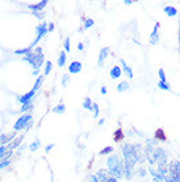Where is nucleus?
<instances>
[{"instance_id": "obj_11", "label": "nucleus", "mask_w": 180, "mask_h": 182, "mask_svg": "<svg viewBox=\"0 0 180 182\" xmlns=\"http://www.w3.org/2000/svg\"><path fill=\"white\" fill-rule=\"evenodd\" d=\"M17 132H14V131H12L11 133H2L0 135V145H7V144H9L11 141H13L14 139H16V135Z\"/></svg>"}, {"instance_id": "obj_3", "label": "nucleus", "mask_w": 180, "mask_h": 182, "mask_svg": "<svg viewBox=\"0 0 180 182\" xmlns=\"http://www.w3.org/2000/svg\"><path fill=\"white\" fill-rule=\"evenodd\" d=\"M47 33H49L47 32V23L46 21H42L41 24H38V25L36 27V37H34V40L32 41L30 45H29V48L34 49L36 46H38V42H40Z\"/></svg>"}, {"instance_id": "obj_46", "label": "nucleus", "mask_w": 180, "mask_h": 182, "mask_svg": "<svg viewBox=\"0 0 180 182\" xmlns=\"http://www.w3.org/2000/svg\"><path fill=\"white\" fill-rule=\"evenodd\" d=\"M76 48H78V50H79V52H82V50H83V49H84V45H83V44H82V42H79V44H78V45H76Z\"/></svg>"}, {"instance_id": "obj_21", "label": "nucleus", "mask_w": 180, "mask_h": 182, "mask_svg": "<svg viewBox=\"0 0 180 182\" xmlns=\"http://www.w3.org/2000/svg\"><path fill=\"white\" fill-rule=\"evenodd\" d=\"M66 61H67V53L65 50H62L59 53V56H58V61H57V65L59 67H63L66 65Z\"/></svg>"}, {"instance_id": "obj_48", "label": "nucleus", "mask_w": 180, "mask_h": 182, "mask_svg": "<svg viewBox=\"0 0 180 182\" xmlns=\"http://www.w3.org/2000/svg\"><path fill=\"white\" fill-rule=\"evenodd\" d=\"M32 75H34V77L41 75V74H40V70H33V71H32Z\"/></svg>"}, {"instance_id": "obj_41", "label": "nucleus", "mask_w": 180, "mask_h": 182, "mask_svg": "<svg viewBox=\"0 0 180 182\" xmlns=\"http://www.w3.org/2000/svg\"><path fill=\"white\" fill-rule=\"evenodd\" d=\"M32 15L37 19H40V20H43V12H32Z\"/></svg>"}, {"instance_id": "obj_42", "label": "nucleus", "mask_w": 180, "mask_h": 182, "mask_svg": "<svg viewBox=\"0 0 180 182\" xmlns=\"http://www.w3.org/2000/svg\"><path fill=\"white\" fill-rule=\"evenodd\" d=\"M8 149H7V145H0V159L4 156V153H6Z\"/></svg>"}, {"instance_id": "obj_26", "label": "nucleus", "mask_w": 180, "mask_h": 182, "mask_svg": "<svg viewBox=\"0 0 180 182\" xmlns=\"http://www.w3.org/2000/svg\"><path fill=\"white\" fill-rule=\"evenodd\" d=\"M30 52H33V49H30V48H22V49H16V50L13 52V54L14 56H21V57H24V56H26V54H29Z\"/></svg>"}, {"instance_id": "obj_44", "label": "nucleus", "mask_w": 180, "mask_h": 182, "mask_svg": "<svg viewBox=\"0 0 180 182\" xmlns=\"http://www.w3.org/2000/svg\"><path fill=\"white\" fill-rule=\"evenodd\" d=\"M54 146H55L54 144H47V145L45 146V153H49V152H50L53 148H54Z\"/></svg>"}, {"instance_id": "obj_10", "label": "nucleus", "mask_w": 180, "mask_h": 182, "mask_svg": "<svg viewBox=\"0 0 180 182\" xmlns=\"http://www.w3.org/2000/svg\"><path fill=\"white\" fill-rule=\"evenodd\" d=\"M109 56V48H101L100 52H99V58H97V66L99 67H103L104 63L106 61V58Z\"/></svg>"}, {"instance_id": "obj_1", "label": "nucleus", "mask_w": 180, "mask_h": 182, "mask_svg": "<svg viewBox=\"0 0 180 182\" xmlns=\"http://www.w3.org/2000/svg\"><path fill=\"white\" fill-rule=\"evenodd\" d=\"M121 153H122V161H124V177L126 180H132L137 174L135 165L143 164L146 161L143 146L141 144H129V142H126V144L121 146Z\"/></svg>"}, {"instance_id": "obj_43", "label": "nucleus", "mask_w": 180, "mask_h": 182, "mask_svg": "<svg viewBox=\"0 0 180 182\" xmlns=\"http://www.w3.org/2000/svg\"><path fill=\"white\" fill-rule=\"evenodd\" d=\"M33 53L34 54H42V46H36L33 49Z\"/></svg>"}, {"instance_id": "obj_40", "label": "nucleus", "mask_w": 180, "mask_h": 182, "mask_svg": "<svg viewBox=\"0 0 180 182\" xmlns=\"http://www.w3.org/2000/svg\"><path fill=\"white\" fill-rule=\"evenodd\" d=\"M54 29H55L54 23H47V32H49V33L54 32Z\"/></svg>"}, {"instance_id": "obj_38", "label": "nucleus", "mask_w": 180, "mask_h": 182, "mask_svg": "<svg viewBox=\"0 0 180 182\" xmlns=\"http://www.w3.org/2000/svg\"><path fill=\"white\" fill-rule=\"evenodd\" d=\"M137 174L141 177V178H145L146 174H147V170H146L145 168H139V169L137 170Z\"/></svg>"}, {"instance_id": "obj_2", "label": "nucleus", "mask_w": 180, "mask_h": 182, "mask_svg": "<svg viewBox=\"0 0 180 182\" xmlns=\"http://www.w3.org/2000/svg\"><path fill=\"white\" fill-rule=\"evenodd\" d=\"M106 170L114 177L116 180H121L124 177V161L122 157L117 153H112L106 159Z\"/></svg>"}, {"instance_id": "obj_9", "label": "nucleus", "mask_w": 180, "mask_h": 182, "mask_svg": "<svg viewBox=\"0 0 180 182\" xmlns=\"http://www.w3.org/2000/svg\"><path fill=\"white\" fill-rule=\"evenodd\" d=\"M167 176H180V161L179 160H174L168 164Z\"/></svg>"}, {"instance_id": "obj_14", "label": "nucleus", "mask_w": 180, "mask_h": 182, "mask_svg": "<svg viewBox=\"0 0 180 182\" xmlns=\"http://www.w3.org/2000/svg\"><path fill=\"white\" fill-rule=\"evenodd\" d=\"M120 63H121V69H122V74H125L128 79H133V77H134L133 69L130 67L124 60H120Z\"/></svg>"}, {"instance_id": "obj_45", "label": "nucleus", "mask_w": 180, "mask_h": 182, "mask_svg": "<svg viewBox=\"0 0 180 182\" xmlns=\"http://www.w3.org/2000/svg\"><path fill=\"white\" fill-rule=\"evenodd\" d=\"M106 92H108L106 87H105V86H101V87H100V94H101V95H105Z\"/></svg>"}, {"instance_id": "obj_50", "label": "nucleus", "mask_w": 180, "mask_h": 182, "mask_svg": "<svg viewBox=\"0 0 180 182\" xmlns=\"http://www.w3.org/2000/svg\"><path fill=\"white\" fill-rule=\"evenodd\" d=\"M178 40H179V50H180V21H179V32H178Z\"/></svg>"}, {"instance_id": "obj_20", "label": "nucleus", "mask_w": 180, "mask_h": 182, "mask_svg": "<svg viewBox=\"0 0 180 182\" xmlns=\"http://www.w3.org/2000/svg\"><path fill=\"white\" fill-rule=\"evenodd\" d=\"M154 139L157 141H166L167 136H166V133H164V131L162 128H158L157 131H155V133H154Z\"/></svg>"}, {"instance_id": "obj_39", "label": "nucleus", "mask_w": 180, "mask_h": 182, "mask_svg": "<svg viewBox=\"0 0 180 182\" xmlns=\"http://www.w3.org/2000/svg\"><path fill=\"white\" fill-rule=\"evenodd\" d=\"M87 181H88V182H100V181H99V178L96 177V174H95V173L90 174V176H88V180H87Z\"/></svg>"}, {"instance_id": "obj_24", "label": "nucleus", "mask_w": 180, "mask_h": 182, "mask_svg": "<svg viewBox=\"0 0 180 182\" xmlns=\"http://www.w3.org/2000/svg\"><path fill=\"white\" fill-rule=\"evenodd\" d=\"M40 148H41V140L40 139H36L34 141L30 142V144L28 145V149L30 152H37Z\"/></svg>"}, {"instance_id": "obj_32", "label": "nucleus", "mask_w": 180, "mask_h": 182, "mask_svg": "<svg viewBox=\"0 0 180 182\" xmlns=\"http://www.w3.org/2000/svg\"><path fill=\"white\" fill-rule=\"evenodd\" d=\"M158 88L162 91H171V86H170V83L167 82H158Z\"/></svg>"}, {"instance_id": "obj_31", "label": "nucleus", "mask_w": 180, "mask_h": 182, "mask_svg": "<svg viewBox=\"0 0 180 182\" xmlns=\"http://www.w3.org/2000/svg\"><path fill=\"white\" fill-rule=\"evenodd\" d=\"M153 182H170L168 181V177L167 176H162V174H158L153 177Z\"/></svg>"}, {"instance_id": "obj_7", "label": "nucleus", "mask_w": 180, "mask_h": 182, "mask_svg": "<svg viewBox=\"0 0 180 182\" xmlns=\"http://www.w3.org/2000/svg\"><path fill=\"white\" fill-rule=\"evenodd\" d=\"M33 63H32V67L33 70H41V67L45 65V54H34L33 53Z\"/></svg>"}, {"instance_id": "obj_17", "label": "nucleus", "mask_w": 180, "mask_h": 182, "mask_svg": "<svg viewBox=\"0 0 180 182\" xmlns=\"http://www.w3.org/2000/svg\"><path fill=\"white\" fill-rule=\"evenodd\" d=\"M33 108H34V102L30 100V102H28V103H25V104L21 106L20 112H22V114H30V112L33 111Z\"/></svg>"}, {"instance_id": "obj_22", "label": "nucleus", "mask_w": 180, "mask_h": 182, "mask_svg": "<svg viewBox=\"0 0 180 182\" xmlns=\"http://www.w3.org/2000/svg\"><path fill=\"white\" fill-rule=\"evenodd\" d=\"M51 112L55 115H63L66 112V106L63 104V103H59V104H57L55 107H53Z\"/></svg>"}, {"instance_id": "obj_28", "label": "nucleus", "mask_w": 180, "mask_h": 182, "mask_svg": "<svg viewBox=\"0 0 180 182\" xmlns=\"http://www.w3.org/2000/svg\"><path fill=\"white\" fill-rule=\"evenodd\" d=\"M114 152V148L113 146H105V148H103L100 152H99V156H109Z\"/></svg>"}, {"instance_id": "obj_16", "label": "nucleus", "mask_w": 180, "mask_h": 182, "mask_svg": "<svg viewBox=\"0 0 180 182\" xmlns=\"http://www.w3.org/2000/svg\"><path fill=\"white\" fill-rule=\"evenodd\" d=\"M122 75V69H121V66L118 65H114L113 67L110 69L109 71V77L112 78V79H118V78Z\"/></svg>"}, {"instance_id": "obj_15", "label": "nucleus", "mask_w": 180, "mask_h": 182, "mask_svg": "<svg viewBox=\"0 0 180 182\" xmlns=\"http://www.w3.org/2000/svg\"><path fill=\"white\" fill-rule=\"evenodd\" d=\"M82 69H83L82 62H79V61H72L70 65H69V73H70V74H78V73L82 71Z\"/></svg>"}, {"instance_id": "obj_30", "label": "nucleus", "mask_w": 180, "mask_h": 182, "mask_svg": "<svg viewBox=\"0 0 180 182\" xmlns=\"http://www.w3.org/2000/svg\"><path fill=\"white\" fill-rule=\"evenodd\" d=\"M91 112H92V115H94V117L96 119V117H99L100 116V108H99V104L97 103H92V108H91Z\"/></svg>"}, {"instance_id": "obj_37", "label": "nucleus", "mask_w": 180, "mask_h": 182, "mask_svg": "<svg viewBox=\"0 0 180 182\" xmlns=\"http://www.w3.org/2000/svg\"><path fill=\"white\" fill-rule=\"evenodd\" d=\"M70 83V74H63L62 77V86L63 87H67Z\"/></svg>"}, {"instance_id": "obj_23", "label": "nucleus", "mask_w": 180, "mask_h": 182, "mask_svg": "<svg viewBox=\"0 0 180 182\" xmlns=\"http://www.w3.org/2000/svg\"><path fill=\"white\" fill-rule=\"evenodd\" d=\"M163 12L166 13L168 17H175L178 15V9L175 7H172V6H167V7L163 8Z\"/></svg>"}, {"instance_id": "obj_19", "label": "nucleus", "mask_w": 180, "mask_h": 182, "mask_svg": "<svg viewBox=\"0 0 180 182\" xmlns=\"http://www.w3.org/2000/svg\"><path fill=\"white\" fill-rule=\"evenodd\" d=\"M125 139V132L122 128H117L114 131V133H113V140L116 142H120V141H122Z\"/></svg>"}, {"instance_id": "obj_8", "label": "nucleus", "mask_w": 180, "mask_h": 182, "mask_svg": "<svg viewBox=\"0 0 180 182\" xmlns=\"http://www.w3.org/2000/svg\"><path fill=\"white\" fill-rule=\"evenodd\" d=\"M34 96H36V92L33 90H30V91H28L26 94H24V95H16V100L22 106V104H25V103L33 100L34 99Z\"/></svg>"}, {"instance_id": "obj_6", "label": "nucleus", "mask_w": 180, "mask_h": 182, "mask_svg": "<svg viewBox=\"0 0 180 182\" xmlns=\"http://www.w3.org/2000/svg\"><path fill=\"white\" fill-rule=\"evenodd\" d=\"M159 28H160V23H155L153 32L150 33V37H149L150 45H158L159 44Z\"/></svg>"}, {"instance_id": "obj_4", "label": "nucleus", "mask_w": 180, "mask_h": 182, "mask_svg": "<svg viewBox=\"0 0 180 182\" xmlns=\"http://www.w3.org/2000/svg\"><path fill=\"white\" fill-rule=\"evenodd\" d=\"M33 121V116L32 114H24L21 115L18 119L14 121L13 124V131L14 132H21V131H25V128L28 127L29 123Z\"/></svg>"}, {"instance_id": "obj_34", "label": "nucleus", "mask_w": 180, "mask_h": 182, "mask_svg": "<svg viewBox=\"0 0 180 182\" xmlns=\"http://www.w3.org/2000/svg\"><path fill=\"white\" fill-rule=\"evenodd\" d=\"M95 25V20L94 19H84V23H83V28L84 29H90Z\"/></svg>"}, {"instance_id": "obj_27", "label": "nucleus", "mask_w": 180, "mask_h": 182, "mask_svg": "<svg viewBox=\"0 0 180 182\" xmlns=\"http://www.w3.org/2000/svg\"><path fill=\"white\" fill-rule=\"evenodd\" d=\"M53 70V62L51 61H46L45 65H43V77L49 75Z\"/></svg>"}, {"instance_id": "obj_29", "label": "nucleus", "mask_w": 180, "mask_h": 182, "mask_svg": "<svg viewBox=\"0 0 180 182\" xmlns=\"http://www.w3.org/2000/svg\"><path fill=\"white\" fill-rule=\"evenodd\" d=\"M92 103H94V102H92L91 98H90V96H86V98H84V100H83V104H82V106H83L84 110L91 111V108H92Z\"/></svg>"}, {"instance_id": "obj_25", "label": "nucleus", "mask_w": 180, "mask_h": 182, "mask_svg": "<svg viewBox=\"0 0 180 182\" xmlns=\"http://www.w3.org/2000/svg\"><path fill=\"white\" fill-rule=\"evenodd\" d=\"M43 79H45V77H43V75H38V77H37V79H36V82H34V86H33V88H32V90L34 91V92H37V91L42 87Z\"/></svg>"}, {"instance_id": "obj_47", "label": "nucleus", "mask_w": 180, "mask_h": 182, "mask_svg": "<svg viewBox=\"0 0 180 182\" xmlns=\"http://www.w3.org/2000/svg\"><path fill=\"white\" fill-rule=\"evenodd\" d=\"M25 148H26V145H25V144H21L20 146H18V149H17V152H18V153H20V152H22V150H24V149H25Z\"/></svg>"}, {"instance_id": "obj_12", "label": "nucleus", "mask_w": 180, "mask_h": 182, "mask_svg": "<svg viewBox=\"0 0 180 182\" xmlns=\"http://www.w3.org/2000/svg\"><path fill=\"white\" fill-rule=\"evenodd\" d=\"M24 139H25V135H20V136H16V139L13 141H11L9 144H7V149L8 150H14V149H18V146L22 144Z\"/></svg>"}, {"instance_id": "obj_51", "label": "nucleus", "mask_w": 180, "mask_h": 182, "mask_svg": "<svg viewBox=\"0 0 180 182\" xmlns=\"http://www.w3.org/2000/svg\"><path fill=\"white\" fill-rule=\"evenodd\" d=\"M104 123H105V119H100V120H99V123H97V124H99V125H103Z\"/></svg>"}, {"instance_id": "obj_33", "label": "nucleus", "mask_w": 180, "mask_h": 182, "mask_svg": "<svg viewBox=\"0 0 180 182\" xmlns=\"http://www.w3.org/2000/svg\"><path fill=\"white\" fill-rule=\"evenodd\" d=\"M63 50H65L66 53L71 50V40H70V37H66L65 41H63Z\"/></svg>"}, {"instance_id": "obj_18", "label": "nucleus", "mask_w": 180, "mask_h": 182, "mask_svg": "<svg viewBox=\"0 0 180 182\" xmlns=\"http://www.w3.org/2000/svg\"><path fill=\"white\" fill-rule=\"evenodd\" d=\"M130 88V83H129V81H122V82H120L118 85H117V87H116V90H117V92H126Z\"/></svg>"}, {"instance_id": "obj_35", "label": "nucleus", "mask_w": 180, "mask_h": 182, "mask_svg": "<svg viewBox=\"0 0 180 182\" xmlns=\"http://www.w3.org/2000/svg\"><path fill=\"white\" fill-rule=\"evenodd\" d=\"M158 77H159V81L160 82H167V77H166V73H164V70L162 67L158 70Z\"/></svg>"}, {"instance_id": "obj_49", "label": "nucleus", "mask_w": 180, "mask_h": 182, "mask_svg": "<svg viewBox=\"0 0 180 182\" xmlns=\"http://www.w3.org/2000/svg\"><path fill=\"white\" fill-rule=\"evenodd\" d=\"M124 4H125V6H132L133 2H132V0H124Z\"/></svg>"}, {"instance_id": "obj_52", "label": "nucleus", "mask_w": 180, "mask_h": 182, "mask_svg": "<svg viewBox=\"0 0 180 182\" xmlns=\"http://www.w3.org/2000/svg\"><path fill=\"white\" fill-rule=\"evenodd\" d=\"M178 182H180V180H179V181H178Z\"/></svg>"}, {"instance_id": "obj_5", "label": "nucleus", "mask_w": 180, "mask_h": 182, "mask_svg": "<svg viewBox=\"0 0 180 182\" xmlns=\"http://www.w3.org/2000/svg\"><path fill=\"white\" fill-rule=\"evenodd\" d=\"M96 177L99 178L100 182H120L118 180H116L113 176H112L108 170H106V168H100L96 170Z\"/></svg>"}, {"instance_id": "obj_13", "label": "nucleus", "mask_w": 180, "mask_h": 182, "mask_svg": "<svg viewBox=\"0 0 180 182\" xmlns=\"http://www.w3.org/2000/svg\"><path fill=\"white\" fill-rule=\"evenodd\" d=\"M49 4L47 0H41V2H38L36 4H30V6H28V8L30 9L32 12H43V9L45 7Z\"/></svg>"}, {"instance_id": "obj_36", "label": "nucleus", "mask_w": 180, "mask_h": 182, "mask_svg": "<svg viewBox=\"0 0 180 182\" xmlns=\"http://www.w3.org/2000/svg\"><path fill=\"white\" fill-rule=\"evenodd\" d=\"M12 164V160H2L0 161V170L8 168V166H11Z\"/></svg>"}]
</instances>
